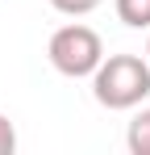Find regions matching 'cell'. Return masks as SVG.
Segmentation results:
<instances>
[{
    "instance_id": "6",
    "label": "cell",
    "mask_w": 150,
    "mask_h": 155,
    "mask_svg": "<svg viewBox=\"0 0 150 155\" xmlns=\"http://www.w3.org/2000/svg\"><path fill=\"white\" fill-rule=\"evenodd\" d=\"M17 151V126L0 113V155H13Z\"/></svg>"
},
{
    "instance_id": "1",
    "label": "cell",
    "mask_w": 150,
    "mask_h": 155,
    "mask_svg": "<svg viewBox=\"0 0 150 155\" xmlns=\"http://www.w3.org/2000/svg\"><path fill=\"white\" fill-rule=\"evenodd\" d=\"M92 97L104 109H138L150 97V63L142 54H104L92 71Z\"/></svg>"
},
{
    "instance_id": "7",
    "label": "cell",
    "mask_w": 150,
    "mask_h": 155,
    "mask_svg": "<svg viewBox=\"0 0 150 155\" xmlns=\"http://www.w3.org/2000/svg\"><path fill=\"white\" fill-rule=\"evenodd\" d=\"M146 63H150V38H146Z\"/></svg>"
},
{
    "instance_id": "2",
    "label": "cell",
    "mask_w": 150,
    "mask_h": 155,
    "mask_svg": "<svg viewBox=\"0 0 150 155\" xmlns=\"http://www.w3.org/2000/svg\"><path fill=\"white\" fill-rule=\"evenodd\" d=\"M50 67L58 71V76L67 80H92V71L100 67V59H104V42H100V34L92 25H79V21H71V25L54 29L50 34Z\"/></svg>"
},
{
    "instance_id": "4",
    "label": "cell",
    "mask_w": 150,
    "mask_h": 155,
    "mask_svg": "<svg viewBox=\"0 0 150 155\" xmlns=\"http://www.w3.org/2000/svg\"><path fill=\"white\" fill-rule=\"evenodd\" d=\"M121 25L129 29H150V0H113Z\"/></svg>"
},
{
    "instance_id": "5",
    "label": "cell",
    "mask_w": 150,
    "mask_h": 155,
    "mask_svg": "<svg viewBox=\"0 0 150 155\" xmlns=\"http://www.w3.org/2000/svg\"><path fill=\"white\" fill-rule=\"evenodd\" d=\"M50 8L63 17H88L92 8H100V0H50Z\"/></svg>"
},
{
    "instance_id": "3",
    "label": "cell",
    "mask_w": 150,
    "mask_h": 155,
    "mask_svg": "<svg viewBox=\"0 0 150 155\" xmlns=\"http://www.w3.org/2000/svg\"><path fill=\"white\" fill-rule=\"evenodd\" d=\"M125 147H129V155H150V105L133 113V122L125 130Z\"/></svg>"
}]
</instances>
